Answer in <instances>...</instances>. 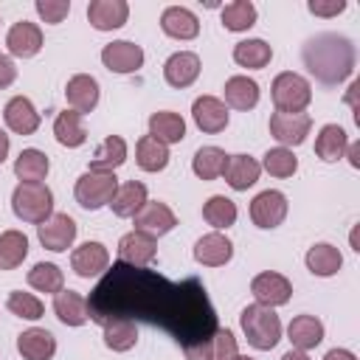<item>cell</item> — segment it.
Instances as JSON below:
<instances>
[{
  "mask_svg": "<svg viewBox=\"0 0 360 360\" xmlns=\"http://www.w3.org/2000/svg\"><path fill=\"white\" fill-rule=\"evenodd\" d=\"M115 318L160 326L180 346L197 343L217 329V312L197 278L169 281L155 270L121 262L104 273L87 298V321L104 326Z\"/></svg>",
  "mask_w": 360,
  "mask_h": 360,
  "instance_id": "1",
  "label": "cell"
},
{
  "mask_svg": "<svg viewBox=\"0 0 360 360\" xmlns=\"http://www.w3.org/2000/svg\"><path fill=\"white\" fill-rule=\"evenodd\" d=\"M301 59L307 65V70L321 82V84H340L343 79L352 76L354 70V45L349 37L343 34H332V31H323V34H315L307 39V45L301 48Z\"/></svg>",
  "mask_w": 360,
  "mask_h": 360,
  "instance_id": "2",
  "label": "cell"
},
{
  "mask_svg": "<svg viewBox=\"0 0 360 360\" xmlns=\"http://www.w3.org/2000/svg\"><path fill=\"white\" fill-rule=\"evenodd\" d=\"M239 326H242L248 343L253 349H259V352H270L281 340V318L270 307L248 304L239 312Z\"/></svg>",
  "mask_w": 360,
  "mask_h": 360,
  "instance_id": "3",
  "label": "cell"
},
{
  "mask_svg": "<svg viewBox=\"0 0 360 360\" xmlns=\"http://www.w3.org/2000/svg\"><path fill=\"white\" fill-rule=\"evenodd\" d=\"M11 211L22 222L42 225L53 214V191L45 183H20L11 194Z\"/></svg>",
  "mask_w": 360,
  "mask_h": 360,
  "instance_id": "4",
  "label": "cell"
},
{
  "mask_svg": "<svg viewBox=\"0 0 360 360\" xmlns=\"http://www.w3.org/2000/svg\"><path fill=\"white\" fill-rule=\"evenodd\" d=\"M270 96L276 104V112H304L312 101V84L292 70H284L273 79Z\"/></svg>",
  "mask_w": 360,
  "mask_h": 360,
  "instance_id": "5",
  "label": "cell"
},
{
  "mask_svg": "<svg viewBox=\"0 0 360 360\" xmlns=\"http://www.w3.org/2000/svg\"><path fill=\"white\" fill-rule=\"evenodd\" d=\"M118 191V177L110 174V172H84L79 180H76V188H73V197L82 208L87 211H98L104 205H110L112 194Z\"/></svg>",
  "mask_w": 360,
  "mask_h": 360,
  "instance_id": "6",
  "label": "cell"
},
{
  "mask_svg": "<svg viewBox=\"0 0 360 360\" xmlns=\"http://www.w3.org/2000/svg\"><path fill=\"white\" fill-rule=\"evenodd\" d=\"M183 354H186V360H233L239 354V346H236V338L231 329L217 326L208 338L183 346Z\"/></svg>",
  "mask_w": 360,
  "mask_h": 360,
  "instance_id": "7",
  "label": "cell"
},
{
  "mask_svg": "<svg viewBox=\"0 0 360 360\" xmlns=\"http://www.w3.org/2000/svg\"><path fill=\"white\" fill-rule=\"evenodd\" d=\"M250 292H253L256 304L273 309V307H281V304L290 301V295H292V284H290L287 276H281V273H276V270H264V273L253 276V281H250Z\"/></svg>",
  "mask_w": 360,
  "mask_h": 360,
  "instance_id": "8",
  "label": "cell"
},
{
  "mask_svg": "<svg viewBox=\"0 0 360 360\" xmlns=\"http://www.w3.org/2000/svg\"><path fill=\"white\" fill-rule=\"evenodd\" d=\"M309 129H312V118L307 112H273L270 115V135L287 149L304 143Z\"/></svg>",
  "mask_w": 360,
  "mask_h": 360,
  "instance_id": "9",
  "label": "cell"
},
{
  "mask_svg": "<svg viewBox=\"0 0 360 360\" xmlns=\"http://www.w3.org/2000/svg\"><path fill=\"white\" fill-rule=\"evenodd\" d=\"M287 217V197L276 188H267L250 200V219L256 228H278Z\"/></svg>",
  "mask_w": 360,
  "mask_h": 360,
  "instance_id": "10",
  "label": "cell"
},
{
  "mask_svg": "<svg viewBox=\"0 0 360 360\" xmlns=\"http://www.w3.org/2000/svg\"><path fill=\"white\" fill-rule=\"evenodd\" d=\"M37 236H39L42 248H48L53 253H62L76 239V219L70 214H51L42 225H37Z\"/></svg>",
  "mask_w": 360,
  "mask_h": 360,
  "instance_id": "11",
  "label": "cell"
},
{
  "mask_svg": "<svg viewBox=\"0 0 360 360\" xmlns=\"http://www.w3.org/2000/svg\"><path fill=\"white\" fill-rule=\"evenodd\" d=\"M132 222H135V231H141V233H146V236H152V239H158V236H163V233H169L174 225H177V217H174V211L166 205V202H143V208L132 217Z\"/></svg>",
  "mask_w": 360,
  "mask_h": 360,
  "instance_id": "12",
  "label": "cell"
},
{
  "mask_svg": "<svg viewBox=\"0 0 360 360\" xmlns=\"http://www.w3.org/2000/svg\"><path fill=\"white\" fill-rule=\"evenodd\" d=\"M101 62L112 73H135L143 65V48L129 39H115L101 48Z\"/></svg>",
  "mask_w": 360,
  "mask_h": 360,
  "instance_id": "13",
  "label": "cell"
},
{
  "mask_svg": "<svg viewBox=\"0 0 360 360\" xmlns=\"http://www.w3.org/2000/svg\"><path fill=\"white\" fill-rule=\"evenodd\" d=\"M158 256V242L141 231H129L118 239V262L129 267H146Z\"/></svg>",
  "mask_w": 360,
  "mask_h": 360,
  "instance_id": "14",
  "label": "cell"
},
{
  "mask_svg": "<svg viewBox=\"0 0 360 360\" xmlns=\"http://www.w3.org/2000/svg\"><path fill=\"white\" fill-rule=\"evenodd\" d=\"M70 267L76 276L82 278H93V276H101L107 273L110 267V253L101 242H82L73 253H70Z\"/></svg>",
  "mask_w": 360,
  "mask_h": 360,
  "instance_id": "15",
  "label": "cell"
},
{
  "mask_svg": "<svg viewBox=\"0 0 360 360\" xmlns=\"http://www.w3.org/2000/svg\"><path fill=\"white\" fill-rule=\"evenodd\" d=\"M191 115H194V124H197L202 132H208V135L222 132V129L228 127V118H231L225 101L217 98V96H200V98H194Z\"/></svg>",
  "mask_w": 360,
  "mask_h": 360,
  "instance_id": "16",
  "label": "cell"
},
{
  "mask_svg": "<svg viewBox=\"0 0 360 360\" xmlns=\"http://www.w3.org/2000/svg\"><path fill=\"white\" fill-rule=\"evenodd\" d=\"M6 48L11 56H20V59H31L39 53L42 48V31L37 22H28V20H20L8 28L6 34Z\"/></svg>",
  "mask_w": 360,
  "mask_h": 360,
  "instance_id": "17",
  "label": "cell"
},
{
  "mask_svg": "<svg viewBox=\"0 0 360 360\" xmlns=\"http://www.w3.org/2000/svg\"><path fill=\"white\" fill-rule=\"evenodd\" d=\"M197 76H200V56L194 51H177L163 65V79L169 87L183 90V87L194 84Z\"/></svg>",
  "mask_w": 360,
  "mask_h": 360,
  "instance_id": "18",
  "label": "cell"
},
{
  "mask_svg": "<svg viewBox=\"0 0 360 360\" xmlns=\"http://www.w3.org/2000/svg\"><path fill=\"white\" fill-rule=\"evenodd\" d=\"M3 121H6V127L11 129V132H17V135H34L37 129H39V112H37V107L31 104V98H25V96H14V98H8V104H6V110H3Z\"/></svg>",
  "mask_w": 360,
  "mask_h": 360,
  "instance_id": "19",
  "label": "cell"
},
{
  "mask_svg": "<svg viewBox=\"0 0 360 360\" xmlns=\"http://www.w3.org/2000/svg\"><path fill=\"white\" fill-rule=\"evenodd\" d=\"M231 256H233V242L219 231H211V233L200 236L197 245H194V259L202 267H222V264L231 262Z\"/></svg>",
  "mask_w": 360,
  "mask_h": 360,
  "instance_id": "20",
  "label": "cell"
},
{
  "mask_svg": "<svg viewBox=\"0 0 360 360\" xmlns=\"http://www.w3.org/2000/svg\"><path fill=\"white\" fill-rule=\"evenodd\" d=\"M129 6L124 0H90L87 6V20L96 31H115L127 22Z\"/></svg>",
  "mask_w": 360,
  "mask_h": 360,
  "instance_id": "21",
  "label": "cell"
},
{
  "mask_svg": "<svg viewBox=\"0 0 360 360\" xmlns=\"http://www.w3.org/2000/svg\"><path fill=\"white\" fill-rule=\"evenodd\" d=\"M160 28L172 39H194L200 34V20L186 6H169L160 14Z\"/></svg>",
  "mask_w": 360,
  "mask_h": 360,
  "instance_id": "22",
  "label": "cell"
},
{
  "mask_svg": "<svg viewBox=\"0 0 360 360\" xmlns=\"http://www.w3.org/2000/svg\"><path fill=\"white\" fill-rule=\"evenodd\" d=\"M65 98L70 104V110H76L79 115L96 110L98 104V82L87 73H76L68 79V87H65Z\"/></svg>",
  "mask_w": 360,
  "mask_h": 360,
  "instance_id": "23",
  "label": "cell"
},
{
  "mask_svg": "<svg viewBox=\"0 0 360 360\" xmlns=\"http://www.w3.org/2000/svg\"><path fill=\"white\" fill-rule=\"evenodd\" d=\"M17 352L22 360H51L56 354V338L48 329L31 326L17 335Z\"/></svg>",
  "mask_w": 360,
  "mask_h": 360,
  "instance_id": "24",
  "label": "cell"
},
{
  "mask_svg": "<svg viewBox=\"0 0 360 360\" xmlns=\"http://www.w3.org/2000/svg\"><path fill=\"white\" fill-rule=\"evenodd\" d=\"M262 174V166L256 158L250 155H228V163H225V183L233 188V191H248Z\"/></svg>",
  "mask_w": 360,
  "mask_h": 360,
  "instance_id": "25",
  "label": "cell"
},
{
  "mask_svg": "<svg viewBox=\"0 0 360 360\" xmlns=\"http://www.w3.org/2000/svg\"><path fill=\"white\" fill-rule=\"evenodd\" d=\"M287 338L292 343V349L298 352H309L315 346H321L323 340V323L315 315H295L287 326Z\"/></svg>",
  "mask_w": 360,
  "mask_h": 360,
  "instance_id": "26",
  "label": "cell"
},
{
  "mask_svg": "<svg viewBox=\"0 0 360 360\" xmlns=\"http://www.w3.org/2000/svg\"><path fill=\"white\" fill-rule=\"evenodd\" d=\"M124 160H127V141L121 135H107L96 146V152L90 158V172H110V174H115V169Z\"/></svg>",
  "mask_w": 360,
  "mask_h": 360,
  "instance_id": "27",
  "label": "cell"
},
{
  "mask_svg": "<svg viewBox=\"0 0 360 360\" xmlns=\"http://www.w3.org/2000/svg\"><path fill=\"white\" fill-rule=\"evenodd\" d=\"M143 202H146V186L138 183V180H127V183H121L118 191L112 194L110 208H112L115 217L129 219V217H135V214L143 208Z\"/></svg>",
  "mask_w": 360,
  "mask_h": 360,
  "instance_id": "28",
  "label": "cell"
},
{
  "mask_svg": "<svg viewBox=\"0 0 360 360\" xmlns=\"http://www.w3.org/2000/svg\"><path fill=\"white\" fill-rule=\"evenodd\" d=\"M346 146H349V135L340 124H323L318 138H315V155L326 163H335L346 155Z\"/></svg>",
  "mask_w": 360,
  "mask_h": 360,
  "instance_id": "29",
  "label": "cell"
},
{
  "mask_svg": "<svg viewBox=\"0 0 360 360\" xmlns=\"http://www.w3.org/2000/svg\"><path fill=\"white\" fill-rule=\"evenodd\" d=\"M307 270L312 273V276H321V278H329V276H335L338 270H340V264H343V256H340V250L335 248V245H329V242H318V245H312L309 250H307Z\"/></svg>",
  "mask_w": 360,
  "mask_h": 360,
  "instance_id": "30",
  "label": "cell"
},
{
  "mask_svg": "<svg viewBox=\"0 0 360 360\" xmlns=\"http://www.w3.org/2000/svg\"><path fill=\"white\" fill-rule=\"evenodd\" d=\"M149 135L158 138L160 143H180L186 138V121L183 115L177 112H169V110H160V112H152L149 115Z\"/></svg>",
  "mask_w": 360,
  "mask_h": 360,
  "instance_id": "31",
  "label": "cell"
},
{
  "mask_svg": "<svg viewBox=\"0 0 360 360\" xmlns=\"http://www.w3.org/2000/svg\"><path fill=\"white\" fill-rule=\"evenodd\" d=\"M53 312L65 326H82L87 323V298L73 290H62L53 295Z\"/></svg>",
  "mask_w": 360,
  "mask_h": 360,
  "instance_id": "32",
  "label": "cell"
},
{
  "mask_svg": "<svg viewBox=\"0 0 360 360\" xmlns=\"http://www.w3.org/2000/svg\"><path fill=\"white\" fill-rule=\"evenodd\" d=\"M259 104V84L250 76H231L225 82V107L253 110Z\"/></svg>",
  "mask_w": 360,
  "mask_h": 360,
  "instance_id": "33",
  "label": "cell"
},
{
  "mask_svg": "<svg viewBox=\"0 0 360 360\" xmlns=\"http://www.w3.org/2000/svg\"><path fill=\"white\" fill-rule=\"evenodd\" d=\"M273 59V48L264 39H242L233 45V62L248 70H262Z\"/></svg>",
  "mask_w": 360,
  "mask_h": 360,
  "instance_id": "34",
  "label": "cell"
},
{
  "mask_svg": "<svg viewBox=\"0 0 360 360\" xmlns=\"http://www.w3.org/2000/svg\"><path fill=\"white\" fill-rule=\"evenodd\" d=\"M53 135H56V141H59L62 146H68V149L82 146V143L87 141V129H84V124H82V115H79L76 110H62V112L56 115V121H53Z\"/></svg>",
  "mask_w": 360,
  "mask_h": 360,
  "instance_id": "35",
  "label": "cell"
},
{
  "mask_svg": "<svg viewBox=\"0 0 360 360\" xmlns=\"http://www.w3.org/2000/svg\"><path fill=\"white\" fill-rule=\"evenodd\" d=\"M225 163H228L225 149H219V146H200L194 152V158H191V172L200 180H217V177H222Z\"/></svg>",
  "mask_w": 360,
  "mask_h": 360,
  "instance_id": "36",
  "label": "cell"
},
{
  "mask_svg": "<svg viewBox=\"0 0 360 360\" xmlns=\"http://www.w3.org/2000/svg\"><path fill=\"white\" fill-rule=\"evenodd\" d=\"M51 169V160L42 149H22L14 160V174L22 183H42Z\"/></svg>",
  "mask_w": 360,
  "mask_h": 360,
  "instance_id": "37",
  "label": "cell"
},
{
  "mask_svg": "<svg viewBox=\"0 0 360 360\" xmlns=\"http://www.w3.org/2000/svg\"><path fill=\"white\" fill-rule=\"evenodd\" d=\"M135 163H138L143 172H163L166 163H169V146L160 143V141L152 138V135H143V138L135 143Z\"/></svg>",
  "mask_w": 360,
  "mask_h": 360,
  "instance_id": "38",
  "label": "cell"
},
{
  "mask_svg": "<svg viewBox=\"0 0 360 360\" xmlns=\"http://www.w3.org/2000/svg\"><path fill=\"white\" fill-rule=\"evenodd\" d=\"M28 256V236L22 231H3L0 233V270H14Z\"/></svg>",
  "mask_w": 360,
  "mask_h": 360,
  "instance_id": "39",
  "label": "cell"
},
{
  "mask_svg": "<svg viewBox=\"0 0 360 360\" xmlns=\"http://www.w3.org/2000/svg\"><path fill=\"white\" fill-rule=\"evenodd\" d=\"M101 329H104V343L112 352H129L138 343V326L129 318H115V321L104 323Z\"/></svg>",
  "mask_w": 360,
  "mask_h": 360,
  "instance_id": "40",
  "label": "cell"
},
{
  "mask_svg": "<svg viewBox=\"0 0 360 360\" xmlns=\"http://www.w3.org/2000/svg\"><path fill=\"white\" fill-rule=\"evenodd\" d=\"M202 217H205V222L214 225L217 231H225V228H231V225L236 222V202H233L231 197H225V194H214V197L205 200Z\"/></svg>",
  "mask_w": 360,
  "mask_h": 360,
  "instance_id": "41",
  "label": "cell"
},
{
  "mask_svg": "<svg viewBox=\"0 0 360 360\" xmlns=\"http://www.w3.org/2000/svg\"><path fill=\"white\" fill-rule=\"evenodd\" d=\"M28 284L37 292H53L56 295V292L65 290V276H62V270L53 262H37L28 270Z\"/></svg>",
  "mask_w": 360,
  "mask_h": 360,
  "instance_id": "42",
  "label": "cell"
},
{
  "mask_svg": "<svg viewBox=\"0 0 360 360\" xmlns=\"http://www.w3.org/2000/svg\"><path fill=\"white\" fill-rule=\"evenodd\" d=\"M219 17L228 31H248L250 25H256V6L250 0H233V3L222 6Z\"/></svg>",
  "mask_w": 360,
  "mask_h": 360,
  "instance_id": "43",
  "label": "cell"
},
{
  "mask_svg": "<svg viewBox=\"0 0 360 360\" xmlns=\"http://www.w3.org/2000/svg\"><path fill=\"white\" fill-rule=\"evenodd\" d=\"M259 166H262L267 174H273V177H292V174L298 172V158L292 155V149L276 146V149H267V152H264V158H262Z\"/></svg>",
  "mask_w": 360,
  "mask_h": 360,
  "instance_id": "44",
  "label": "cell"
},
{
  "mask_svg": "<svg viewBox=\"0 0 360 360\" xmlns=\"http://www.w3.org/2000/svg\"><path fill=\"white\" fill-rule=\"evenodd\" d=\"M6 309H8L11 315H17V318H25V321H39L42 312H45L42 301H39L34 292H22V290L8 292V298H6Z\"/></svg>",
  "mask_w": 360,
  "mask_h": 360,
  "instance_id": "45",
  "label": "cell"
},
{
  "mask_svg": "<svg viewBox=\"0 0 360 360\" xmlns=\"http://www.w3.org/2000/svg\"><path fill=\"white\" fill-rule=\"evenodd\" d=\"M68 11H70L68 0H37V14L42 17V22L56 25V22H62L68 17Z\"/></svg>",
  "mask_w": 360,
  "mask_h": 360,
  "instance_id": "46",
  "label": "cell"
},
{
  "mask_svg": "<svg viewBox=\"0 0 360 360\" xmlns=\"http://www.w3.org/2000/svg\"><path fill=\"white\" fill-rule=\"evenodd\" d=\"M307 8L315 17H338L340 11H346V0H309Z\"/></svg>",
  "mask_w": 360,
  "mask_h": 360,
  "instance_id": "47",
  "label": "cell"
},
{
  "mask_svg": "<svg viewBox=\"0 0 360 360\" xmlns=\"http://www.w3.org/2000/svg\"><path fill=\"white\" fill-rule=\"evenodd\" d=\"M14 79H17V68H14V62H11L6 53H0V90H6Z\"/></svg>",
  "mask_w": 360,
  "mask_h": 360,
  "instance_id": "48",
  "label": "cell"
},
{
  "mask_svg": "<svg viewBox=\"0 0 360 360\" xmlns=\"http://www.w3.org/2000/svg\"><path fill=\"white\" fill-rule=\"evenodd\" d=\"M346 155H349V163H352L354 169H360V141H352V143L346 146Z\"/></svg>",
  "mask_w": 360,
  "mask_h": 360,
  "instance_id": "49",
  "label": "cell"
},
{
  "mask_svg": "<svg viewBox=\"0 0 360 360\" xmlns=\"http://www.w3.org/2000/svg\"><path fill=\"white\" fill-rule=\"evenodd\" d=\"M323 360H357L349 349H329L326 354H323Z\"/></svg>",
  "mask_w": 360,
  "mask_h": 360,
  "instance_id": "50",
  "label": "cell"
},
{
  "mask_svg": "<svg viewBox=\"0 0 360 360\" xmlns=\"http://www.w3.org/2000/svg\"><path fill=\"white\" fill-rule=\"evenodd\" d=\"M357 90H360V82H352L349 84V96H346V101L352 104V110H357V101H354L357 98Z\"/></svg>",
  "mask_w": 360,
  "mask_h": 360,
  "instance_id": "51",
  "label": "cell"
},
{
  "mask_svg": "<svg viewBox=\"0 0 360 360\" xmlns=\"http://www.w3.org/2000/svg\"><path fill=\"white\" fill-rule=\"evenodd\" d=\"M8 146H11V143H8V135L0 129V163L8 158Z\"/></svg>",
  "mask_w": 360,
  "mask_h": 360,
  "instance_id": "52",
  "label": "cell"
},
{
  "mask_svg": "<svg viewBox=\"0 0 360 360\" xmlns=\"http://www.w3.org/2000/svg\"><path fill=\"white\" fill-rule=\"evenodd\" d=\"M281 360H309V354H307V352H298V349H290Z\"/></svg>",
  "mask_w": 360,
  "mask_h": 360,
  "instance_id": "53",
  "label": "cell"
},
{
  "mask_svg": "<svg viewBox=\"0 0 360 360\" xmlns=\"http://www.w3.org/2000/svg\"><path fill=\"white\" fill-rule=\"evenodd\" d=\"M233 360H253V357H248V354H236Z\"/></svg>",
  "mask_w": 360,
  "mask_h": 360,
  "instance_id": "54",
  "label": "cell"
}]
</instances>
